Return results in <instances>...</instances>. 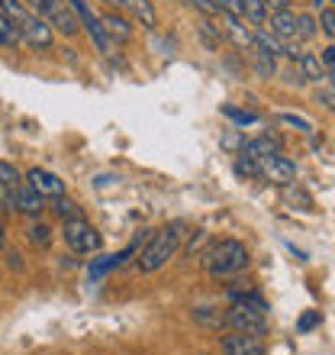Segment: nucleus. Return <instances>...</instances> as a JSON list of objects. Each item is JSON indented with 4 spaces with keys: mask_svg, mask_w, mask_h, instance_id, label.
<instances>
[{
    "mask_svg": "<svg viewBox=\"0 0 335 355\" xmlns=\"http://www.w3.org/2000/svg\"><path fill=\"white\" fill-rule=\"evenodd\" d=\"M181 230H184V223H168V226H161L159 233L152 236V243L142 249L139 262H136L142 275H152V271L165 268L168 259H174L177 245H181V236H184Z\"/></svg>",
    "mask_w": 335,
    "mask_h": 355,
    "instance_id": "obj_1",
    "label": "nucleus"
},
{
    "mask_svg": "<svg viewBox=\"0 0 335 355\" xmlns=\"http://www.w3.org/2000/svg\"><path fill=\"white\" fill-rule=\"evenodd\" d=\"M203 265L210 275H235L248 265V252L239 239H223L203 255Z\"/></svg>",
    "mask_w": 335,
    "mask_h": 355,
    "instance_id": "obj_2",
    "label": "nucleus"
},
{
    "mask_svg": "<svg viewBox=\"0 0 335 355\" xmlns=\"http://www.w3.org/2000/svg\"><path fill=\"white\" fill-rule=\"evenodd\" d=\"M71 3V10L78 13V23H81L84 29H87V36H91V42L97 46V52H103V55H113V39L107 36V29H103L100 17L91 10V3L87 0H68Z\"/></svg>",
    "mask_w": 335,
    "mask_h": 355,
    "instance_id": "obj_3",
    "label": "nucleus"
},
{
    "mask_svg": "<svg viewBox=\"0 0 335 355\" xmlns=\"http://www.w3.org/2000/svg\"><path fill=\"white\" fill-rule=\"evenodd\" d=\"M226 329H233V333H248V336H261V333L268 329V320H264V313L245 307V304H233V307L226 310Z\"/></svg>",
    "mask_w": 335,
    "mask_h": 355,
    "instance_id": "obj_4",
    "label": "nucleus"
},
{
    "mask_svg": "<svg viewBox=\"0 0 335 355\" xmlns=\"http://www.w3.org/2000/svg\"><path fill=\"white\" fill-rule=\"evenodd\" d=\"M65 243L71 252H97L100 249V233L87 220H65Z\"/></svg>",
    "mask_w": 335,
    "mask_h": 355,
    "instance_id": "obj_5",
    "label": "nucleus"
},
{
    "mask_svg": "<svg viewBox=\"0 0 335 355\" xmlns=\"http://www.w3.org/2000/svg\"><path fill=\"white\" fill-rule=\"evenodd\" d=\"M42 19H46L52 29L65 33V36H75L78 29H81V23H78V13L71 10V3H68V0H52V3L46 7V13H42Z\"/></svg>",
    "mask_w": 335,
    "mask_h": 355,
    "instance_id": "obj_6",
    "label": "nucleus"
},
{
    "mask_svg": "<svg viewBox=\"0 0 335 355\" xmlns=\"http://www.w3.org/2000/svg\"><path fill=\"white\" fill-rule=\"evenodd\" d=\"M17 29H19V36H23V42L33 49H52V42H55L52 26L42 17H36V13H29L23 23H17Z\"/></svg>",
    "mask_w": 335,
    "mask_h": 355,
    "instance_id": "obj_7",
    "label": "nucleus"
},
{
    "mask_svg": "<svg viewBox=\"0 0 335 355\" xmlns=\"http://www.w3.org/2000/svg\"><path fill=\"white\" fill-rule=\"evenodd\" d=\"M258 168H261V178H268L271 184H284V187H287L290 181L297 178V165H293L290 159H284L280 152H274V155H268V159H261Z\"/></svg>",
    "mask_w": 335,
    "mask_h": 355,
    "instance_id": "obj_8",
    "label": "nucleus"
},
{
    "mask_svg": "<svg viewBox=\"0 0 335 355\" xmlns=\"http://www.w3.org/2000/svg\"><path fill=\"white\" fill-rule=\"evenodd\" d=\"M42 200H46V197H39L29 184H17L7 191V210H19V214H26V216L42 214V207H46Z\"/></svg>",
    "mask_w": 335,
    "mask_h": 355,
    "instance_id": "obj_9",
    "label": "nucleus"
},
{
    "mask_svg": "<svg viewBox=\"0 0 335 355\" xmlns=\"http://www.w3.org/2000/svg\"><path fill=\"white\" fill-rule=\"evenodd\" d=\"M26 184L36 191L39 197H62L65 194V181L58 175H52V171L46 168H29L26 171Z\"/></svg>",
    "mask_w": 335,
    "mask_h": 355,
    "instance_id": "obj_10",
    "label": "nucleus"
},
{
    "mask_svg": "<svg viewBox=\"0 0 335 355\" xmlns=\"http://www.w3.org/2000/svg\"><path fill=\"white\" fill-rule=\"evenodd\" d=\"M223 355H264V343L258 336H248V333H229V336L219 343Z\"/></svg>",
    "mask_w": 335,
    "mask_h": 355,
    "instance_id": "obj_11",
    "label": "nucleus"
},
{
    "mask_svg": "<svg viewBox=\"0 0 335 355\" xmlns=\"http://www.w3.org/2000/svg\"><path fill=\"white\" fill-rule=\"evenodd\" d=\"M129 255H136V243L126 245V249H123V252H116V255H100V259H93V262L87 265V278H91V281H100L103 275H110L113 268H120V265L126 262Z\"/></svg>",
    "mask_w": 335,
    "mask_h": 355,
    "instance_id": "obj_12",
    "label": "nucleus"
},
{
    "mask_svg": "<svg viewBox=\"0 0 335 355\" xmlns=\"http://www.w3.org/2000/svg\"><path fill=\"white\" fill-rule=\"evenodd\" d=\"M274 152H280V139H274V136H258V139H248V142H245L242 155L261 162V159H268V155H274Z\"/></svg>",
    "mask_w": 335,
    "mask_h": 355,
    "instance_id": "obj_13",
    "label": "nucleus"
},
{
    "mask_svg": "<svg viewBox=\"0 0 335 355\" xmlns=\"http://www.w3.org/2000/svg\"><path fill=\"white\" fill-rule=\"evenodd\" d=\"M271 33L278 39H284V42H290V39L297 36V13H290V10L271 13Z\"/></svg>",
    "mask_w": 335,
    "mask_h": 355,
    "instance_id": "obj_14",
    "label": "nucleus"
},
{
    "mask_svg": "<svg viewBox=\"0 0 335 355\" xmlns=\"http://www.w3.org/2000/svg\"><path fill=\"white\" fill-rule=\"evenodd\" d=\"M100 23H103V29H107V36H110L113 42H129L132 39V26L123 17H116V13H103Z\"/></svg>",
    "mask_w": 335,
    "mask_h": 355,
    "instance_id": "obj_15",
    "label": "nucleus"
},
{
    "mask_svg": "<svg viewBox=\"0 0 335 355\" xmlns=\"http://www.w3.org/2000/svg\"><path fill=\"white\" fill-rule=\"evenodd\" d=\"M297 68H300V75H303V81H326V68H323V62H319V55H313V52H303L300 55V62H297Z\"/></svg>",
    "mask_w": 335,
    "mask_h": 355,
    "instance_id": "obj_16",
    "label": "nucleus"
},
{
    "mask_svg": "<svg viewBox=\"0 0 335 355\" xmlns=\"http://www.w3.org/2000/svg\"><path fill=\"white\" fill-rule=\"evenodd\" d=\"M223 23H226V33H229V39H233L239 49H251V29L242 26V19L239 17H226L223 13Z\"/></svg>",
    "mask_w": 335,
    "mask_h": 355,
    "instance_id": "obj_17",
    "label": "nucleus"
},
{
    "mask_svg": "<svg viewBox=\"0 0 335 355\" xmlns=\"http://www.w3.org/2000/svg\"><path fill=\"white\" fill-rule=\"evenodd\" d=\"M120 7H129L132 13L142 19V26H145V29H155V23H159V17H155V7H152L149 0H120Z\"/></svg>",
    "mask_w": 335,
    "mask_h": 355,
    "instance_id": "obj_18",
    "label": "nucleus"
},
{
    "mask_svg": "<svg viewBox=\"0 0 335 355\" xmlns=\"http://www.w3.org/2000/svg\"><path fill=\"white\" fill-rule=\"evenodd\" d=\"M0 13H3L7 19H13V26H17V23H23L33 10H29L23 0H0Z\"/></svg>",
    "mask_w": 335,
    "mask_h": 355,
    "instance_id": "obj_19",
    "label": "nucleus"
},
{
    "mask_svg": "<svg viewBox=\"0 0 335 355\" xmlns=\"http://www.w3.org/2000/svg\"><path fill=\"white\" fill-rule=\"evenodd\" d=\"M194 320L200 323V327H213V329L226 327V313H219V310H213V307H197Z\"/></svg>",
    "mask_w": 335,
    "mask_h": 355,
    "instance_id": "obj_20",
    "label": "nucleus"
},
{
    "mask_svg": "<svg viewBox=\"0 0 335 355\" xmlns=\"http://www.w3.org/2000/svg\"><path fill=\"white\" fill-rule=\"evenodd\" d=\"M242 13L248 23L261 26L264 19H268V10H264V0H242Z\"/></svg>",
    "mask_w": 335,
    "mask_h": 355,
    "instance_id": "obj_21",
    "label": "nucleus"
},
{
    "mask_svg": "<svg viewBox=\"0 0 335 355\" xmlns=\"http://www.w3.org/2000/svg\"><path fill=\"white\" fill-rule=\"evenodd\" d=\"M23 184V175H19V168L13 165V162H3L0 159V187L3 191H10V187H17Z\"/></svg>",
    "mask_w": 335,
    "mask_h": 355,
    "instance_id": "obj_22",
    "label": "nucleus"
},
{
    "mask_svg": "<svg viewBox=\"0 0 335 355\" xmlns=\"http://www.w3.org/2000/svg\"><path fill=\"white\" fill-rule=\"evenodd\" d=\"M23 42V36H19V29L13 26V19H7L3 13H0V46H19Z\"/></svg>",
    "mask_w": 335,
    "mask_h": 355,
    "instance_id": "obj_23",
    "label": "nucleus"
},
{
    "mask_svg": "<svg viewBox=\"0 0 335 355\" xmlns=\"http://www.w3.org/2000/svg\"><path fill=\"white\" fill-rule=\"evenodd\" d=\"M316 29H319L316 17H309V13H297V36H293V39L307 42V39L316 36Z\"/></svg>",
    "mask_w": 335,
    "mask_h": 355,
    "instance_id": "obj_24",
    "label": "nucleus"
},
{
    "mask_svg": "<svg viewBox=\"0 0 335 355\" xmlns=\"http://www.w3.org/2000/svg\"><path fill=\"white\" fill-rule=\"evenodd\" d=\"M55 214L62 216V220H84V216H81V207H78L75 200H68L65 194L55 197Z\"/></svg>",
    "mask_w": 335,
    "mask_h": 355,
    "instance_id": "obj_25",
    "label": "nucleus"
},
{
    "mask_svg": "<svg viewBox=\"0 0 335 355\" xmlns=\"http://www.w3.org/2000/svg\"><path fill=\"white\" fill-rule=\"evenodd\" d=\"M223 113L235 123V126H255V123H258V113H251V110H239V107H223Z\"/></svg>",
    "mask_w": 335,
    "mask_h": 355,
    "instance_id": "obj_26",
    "label": "nucleus"
},
{
    "mask_svg": "<svg viewBox=\"0 0 335 355\" xmlns=\"http://www.w3.org/2000/svg\"><path fill=\"white\" fill-rule=\"evenodd\" d=\"M235 175L239 178H261V168L255 159H248V155L239 152V159H235Z\"/></svg>",
    "mask_w": 335,
    "mask_h": 355,
    "instance_id": "obj_27",
    "label": "nucleus"
},
{
    "mask_svg": "<svg viewBox=\"0 0 335 355\" xmlns=\"http://www.w3.org/2000/svg\"><path fill=\"white\" fill-rule=\"evenodd\" d=\"M255 52V71H258L261 78H271L274 71H278V65H274V58L264 55V52H258V49H251Z\"/></svg>",
    "mask_w": 335,
    "mask_h": 355,
    "instance_id": "obj_28",
    "label": "nucleus"
},
{
    "mask_svg": "<svg viewBox=\"0 0 335 355\" xmlns=\"http://www.w3.org/2000/svg\"><path fill=\"white\" fill-rule=\"evenodd\" d=\"M197 29H200V39L206 42V49H219V42H223V33H219V29L210 26L206 19H203V23H200Z\"/></svg>",
    "mask_w": 335,
    "mask_h": 355,
    "instance_id": "obj_29",
    "label": "nucleus"
},
{
    "mask_svg": "<svg viewBox=\"0 0 335 355\" xmlns=\"http://www.w3.org/2000/svg\"><path fill=\"white\" fill-rule=\"evenodd\" d=\"M316 23L323 26V33H326L329 39H335V0L329 3V7H323V13H319Z\"/></svg>",
    "mask_w": 335,
    "mask_h": 355,
    "instance_id": "obj_30",
    "label": "nucleus"
},
{
    "mask_svg": "<svg viewBox=\"0 0 335 355\" xmlns=\"http://www.w3.org/2000/svg\"><path fill=\"white\" fill-rule=\"evenodd\" d=\"M29 243L33 245H48L52 243V230L46 223H33L29 226Z\"/></svg>",
    "mask_w": 335,
    "mask_h": 355,
    "instance_id": "obj_31",
    "label": "nucleus"
},
{
    "mask_svg": "<svg viewBox=\"0 0 335 355\" xmlns=\"http://www.w3.org/2000/svg\"><path fill=\"white\" fill-rule=\"evenodd\" d=\"M245 142H248V139H245V136H242L239 130H229V132L223 136V146H226L229 152H242V149H245Z\"/></svg>",
    "mask_w": 335,
    "mask_h": 355,
    "instance_id": "obj_32",
    "label": "nucleus"
},
{
    "mask_svg": "<svg viewBox=\"0 0 335 355\" xmlns=\"http://www.w3.org/2000/svg\"><path fill=\"white\" fill-rule=\"evenodd\" d=\"M216 7H219V13H226V17H239V19H245V13H242V0H216Z\"/></svg>",
    "mask_w": 335,
    "mask_h": 355,
    "instance_id": "obj_33",
    "label": "nucleus"
},
{
    "mask_svg": "<svg viewBox=\"0 0 335 355\" xmlns=\"http://www.w3.org/2000/svg\"><path fill=\"white\" fill-rule=\"evenodd\" d=\"M319 320H323V317H319V310H307V313L297 320V329H300V333H309V329L319 327Z\"/></svg>",
    "mask_w": 335,
    "mask_h": 355,
    "instance_id": "obj_34",
    "label": "nucleus"
},
{
    "mask_svg": "<svg viewBox=\"0 0 335 355\" xmlns=\"http://www.w3.org/2000/svg\"><path fill=\"white\" fill-rule=\"evenodd\" d=\"M187 3H190V7H197L203 17H223V13H219V7H216V0H187Z\"/></svg>",
    "mask_w": 335,
    "mask_h": 355,
    "instance_id": "obj_35",
    "label": "nucleus"
},
{
    "mask_svg": "<svg viewBox=\"0 0 335 355\" xmlns=\"http://www.w3.org/2000/svg\"><path fill=\"white\" fill-rule=\"evenodd\" d=\"M280 123H290V126H297V130H303V132H313V123L297 116V113H280Z\"/></svg>",
    "mask_w": 335,
    "mask_h": 355,
    "instance_id": "obj_36",
    "label": "nucleus"
},
{
    "mask_svg": "<svg viewBox=\"0 0 335 355\" xmlns=\"http://www.w3.org/2000/svg\"><path fill=\"white\" fill-rule=\"evenodd\" d=\"M319 62H323V68H326V75H335V46L323 49V55H319Z\"/></svg>",
    "mask_w": 335,
    "mask_h": 355,
    "instance_id": "obj_37",
    "label": "nucleus"
},
{
    "mask_svg": "<svg viewBox=\"0 0 335 355\" xmlns=\"http://www.w3.org/2000/svg\"><path fill=\"white\" fill-rule=\"evenodd\" d=\"M293 7V0H264V10L268 13H284V10Z\"/></svg>",
    "mask_w": 335,
    "mask_h": 355,
    "instance_id": "obj_38",
    "label": "nucleus"
},
{
    "mask_svg": "<svg viewBox=\"0 0 335 355\" xmlns=\"http://www.w3.org/2000/svg\"><path fill=\"white\" fill-rule=\"evenodd\" d=\"M319 101L326 103L329 110H335V87H323V91H319Z\"/></svg>",
    "mask_w": 335,
    "mask_h": 355,
    "instance_id": "obj_39",
    "label": "nucleus"
},
{
    "mask_svg": "<svg viewBox=\"0 0 335 355\" xmlns=\"http://www.w3.org/2000/svg\"><path fill=\"white\" fill-rule=\"evenodd\" d=\"M48 3H52V0H29V7H33V13H36V17H42V13H46Z\"/></svg>",
    "mask_w": 335,
    "mask_h": 355,
    "instance_id": "obj_40",
    "label": "nucleus"
},
{
    "mask_svg": "<svg viewBox=\"0 0 335 355\" xmlns=\"http://www.w3.org/2000/svg\"><path fill=\"white\" fill-rule=\"evenodd\" d=\"M7 262H10V268L23 271V262H19V255H17V252H10V255H7Z\"/></svg>",
    "mask_w": 335,
    "mask_h": 355,
    "instance_id": "obj_41",
    "label": "nucleus"
},
{
    "mask_svg": "<svg viewBox=\"0 0 335 355\" xmlns=\"http://www.w3.org/2000/svg\"><path fill=\"white\" fill-rule=\"evenodd\" d=\"M3 243H7V236H3V226H0V245H3Z\"/></svg>",
    "mask_w": 335,
    "mask_h": 355,
    "instance_id": "obj_42",
    "label": "nucleus"
},
{
    "mask_svg": "<svg viewBox=\"0 0 335 355\" xmlns=\"http://www.w3.org/2000/svg\"><path fill=\"white\" fill-rule=\"evenodd\" d=\"M103 3H116V7H120V0H103Z\"/></svg>",
    "mask_w": 335,
    "mask_h": 355,
    "instance_id": "obj_43",
    "label": "nucleus"
}]
</instances>
